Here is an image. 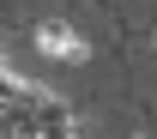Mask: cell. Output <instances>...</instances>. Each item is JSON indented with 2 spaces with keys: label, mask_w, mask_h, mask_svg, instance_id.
I'll return each mask as SVG.
<instances>
[{
  "label": "cell",
  "mask_w": 157,
  "mask_h": 139,
  "mask_svg": "<svg viewBox=\"0 0 157 139\" xmlns=\"http://www.w3.org/2000/svg\"><path fill=\"white\" fill-rule=\"evenodd\" d=\"M36 42H42V55H60V60H78V55H85V42H78L73 30H60V24H42Z\"/></svg>",
  "instance_id": "obj_1"
}]
</instances>
